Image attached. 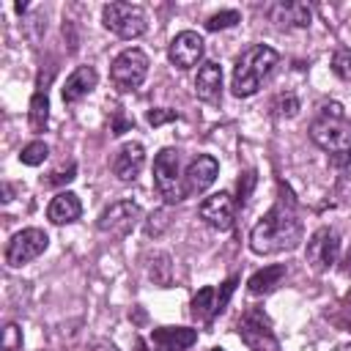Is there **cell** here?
<instances>
[{"label":"cell","mask_w":351,"mask_h":351,"mask_svg":"<svg viewBox=\"0 0 351 351\" xmlns=\"http://www.w3.org/2000/svg\"><path fill=\"white\" fill-rule=\"evenodd\" d=\"M302 241V219L293 211V200L280 197L250 230V247L258 255H274L293 250Z\"/></svg>","instance_id":"cell-1"},{"label":"cell","mask_w":351,"mask_h":351,"mask_svg":"<svg viewBox=\"0 0 351 351\" xmlns=\"http://www.w3.org/2000/svg\"><path fill=\"white\" fill-rule=\"evenodd\" d=\"M148 55L137 47L123 49L121 55H115L112 66H110V80L121 93H129L134 88H140L148 77Z\"/></svg>","instance_id":"cell-6"},{"label":"cell","mask_w":351,"mask_h":351,"mask_svg":"<svg viewBox=\"0 0 351 351\" xmlns=\"http://www.w3.org/2000/svg\"><path fill=\"white\" fill-rule=\"evenodd\" d=\"M192 315L203 324H208L214 315H219V304H217V288L206 285L192 296Z\"/></svg>","instance_id":"cell-21"},{"label":"cell","mask_w":351,"mask_h":351,"mask_svg":"<svg viewBox=\"0 0 351 351\" xmlns=\"http://www.w3.org/2000/svg\"><path fill=\"white\" fill-rule=\"evenodd\" d=\"M11 200H14V186L3 184V203H11Z\"/></svg>","instance_id":"cell-35"},{"label":"cell","mask_w":351,"mask_h":351,"mask_svg":"<svg viewBox=\"0 0 351 351\" xmlns=\"http://www.w3.org/2000/svg\"><path fill=\"white\" fill-rule=\"evenodd\" d=\"M85 351H118V348H115L110 340H101V337H99V340H90V343L85 346Z\"/></svg>","instance_id":"cell-34"},{"label":"cell","mask_w":351,"mask_h":351,"mask_svg":"<svg viewBox=\"0 0 351 351\" xmlns=\"http://www.w3.org/2000/svg\"><path fill=\"white\" fill-rule=\"evenodd\" d=\"M49 239L41 228H22L19 233H14L5 244V263L8 266H25L30 261H36L44 250H47Z\"/></svg>","instance_id":"cell-8"},{"label":"cell","mask_w":351,"mask_h":351,"mask_svg":"<svg viewBox=\"0 0 351 351\" xmlns=\"http://www.w3.org/2000/svg\"><path fill=\"white\" fill-rule=\"evenodd\" d=\"M332 69L340 80L351 82V49H340L335 58H332Z\"/></svg>","instance_id":"cell-27"},{"label":"cell","mask_w":351,"mask_h":351,"mask_svg":"<svg viewBox=\"0 0 351 351\" xmlns=\"http://www.w3.org/2000/svg\"><path fill=\"white\" fill-rule=\"evenodd\" d=\"M74 173H77V165H74V162H69V167H66V170H55V173H49V178H44V184H47V186L69 184V181H74Z\"/></svg>","instance_id":"cell-29"},{"label":"cell","mask_w":351,"mask_h":351,"mask_svg":"<svg viewBox=\"0 0 351 351\" xmlns=\"http://www.w3.org/2000/svg\"><path fill=\"white\" fill-rule=\"evenodd\" d=\"M14 8H16V14H25V11H27V3H16Z\"/></svg>","instance_id":"cell-36"},{"label":"cell","mask_w":351,"mask_h":351,"mask_svg":"<svg viewBox=\"0 0 351 351\" xmlns=\"http://www.w3.org/2000/svg\"><path fill=\"white\" fill-rule=\"evenodd\" d=\"M269 19L277 22L280 27H310L313 22V11L307 3L299 0H285V3H274L266 8Z\"/></svg>","instance_id":"cell-17"},{"label":"cell","mask_w":351,"mask_h":351,"mask_svg":"<svg viewBox=\"0 0 351 351\" xmlns=\"http://www.w3.org/2000/svg\"><path fill=\"white\" fill-rule=\"evenodd\" d=\"M203 49H206V44H203V36H200V33H195V30H181V33L170 41L167 58H170V63H173L176 69L186 71V69H192V66H197V63L203 60Z\"/></svg>","instance_id":"cell-11"},{"label":"cell","mask_w":351,"mask_h":351,"mask_svg":"<svg viewBox=\"0 0 351 351\" xmlns=\"http://www.w3.org/2000/svg\"><path fill=\"white\" fill-rule=\"evenodd\" d=\"M197 217L214 228V230H230L233 228V217H236V206H233V197L228 192H217V195H208L200 208H197Z\"/></svg>","instance_id":"cell-12"},{"label":"cell","mask_w":351,"mask_h":351,"mask_svg":"<svg viewBox=\"0 0 351 351\" xmlns=\"http://www.w3.org/2000/svg\"><path fill=\"white\" fill-rule=\"evenodd\" d=\"M27 118H30V126L33 132H41L49 121V99H47V88H38L30 99V110H27Z\"/></svg>","instance_id":"cell-22"},{"label":"cell","mask_w":351,"mask_h":351,"mask_svg":"<svg viewBox=\"0 0 351 351\" xmlns=\"http://www.w3.org/2000/svg\"><path fill=\"white\" fill-rule=\"evenodd\" d=\"M310 137L318 148L348 156L351 154V118L346 115L340 101H326L318 107L313 123H310Z\"/></svg>","instance_id":"cell-2"},{"label":"cell","mask_w":351,"mask_h":351,"mask_svg":"<svg viewBox=\"0 0 351 351\" xmlns=\"http://www.w3.org/2000/svg\"><path fill=\"white\" fill-rule=\"evenodd\" d=\"M167 222H170V219H167V211H165V208H162V211H154V214L148 217L145 233H148V236H159V233L167 228Z\"/></svg>","instance_id":"cell-30"},{"label":"cell","mask_w":351,"mask_h":351,"mask_svg":"<svg viewBox=\"0 0 351 351\" xmlns=\"http://www.w3.org/2000/svg\"><path fill=\"white\" fill-rule=\"evenodd\" d=\"M239 337L250 351H280V340L271 329V321L261 307H250L239 318Z\"/></svg>","instance_id":"cell-7"},{"label":"cell","mask_w":351,"mask_h":351,"mask_svg":"<svg viewBox=\"0 0 351 351\" xmlns=\"http://www.w3.org/2000/svg\"><path fill=\"white\" fill-rule=\"evenodd\" d=\"M145 165V148L140 143H123L112 156V173L121 181H134Z\"/></svg>","instance_id":"cell-16"},{"label":"cell","mask_w":351,"mask_h":351,"mask_svg":"<svg viewBox=\"0 0 351 351\" xmlns=\"http://www.w3.org/2000/svg\"><path fill=\"white\" fill-rule=\"evenodd\" d=\"M96 82H99V74H96L93 66H77V69L66 77L60 96H63L66 104H74V101H80L82 96H88V93L96 88Z\"/></svg>","instance_id":"cell-18"},{"label":"cell","mask_w":351,"mask_h":351,"mask_svg":"<svg viewBox=\"0 0 351 351\" xmlns=\"http://www.w3.org/2000/svg\"><path fill=\"white\" fill-rule=\"evenodd\" d=\"M282 277H285V266H282V263L263 266V269H258V271L247 280V291H250L252 296H266V293H271V291L282 282Z\"/></svg>","instance_id":"cell-20"},{"label":"cell","mask_w":351,"mask_h":351,"mask_svg":"<svg viewBox=\"0 0 351 351\" xmlns=\"http://www.w3.org/2000/svg\"><path fill=\"white\" fill-rule=\"evenodd\" d=\"M80 214H82V203L74 192H58L47 206V219L55 225L74 222V219H80Z\"/></svg>","instance_id":"cell-19"},{"label":"cell","mask_w":351,"mask_h":351,"mask_svg":"<svg viewBox=\"0 0 351 351\" xmlns=\"http://www.w3.org/2000/svg\"><path fill=\"white\" fill-rule=\"evenodd\" d=\"M143 217V208L134 203V200H118L112 206H107L99 219H96V228L101 233H110V236H126L134 230V225L140 222Z\"/></svg>","instance_id":"cell-9"},{"label":"cell","mask_w":351,"mask_h":351,"mask_svg":"<svg viewBox=\"0 0 351 351\" xmlns=\"http://www.w3.org/2000/svg\"><path fill=\"white\" fill-rule=\"evenodd\" d=\"M211 351H225V348H211Z\"/></svg>","instance_id":"cell-37"},{"label":"cell","mask_w":351,"mask_h":351,"mask_svg":"<svg viewBox=\"0 0 351 351\" xmlns=\"http://www.w3.org/2000/svg\"><path fill=\"white\" fill-rule=\"evenodd\" d=\"M151 348L154 351H186L197 343V329L189 326H156L151 329Z\"/></svg>","instance_id":"cell-14"},{"label":"cell","mask_w":351,"mask_h":351,"mask_svg":"<svg viewBox=\"0 0 351 351\" xmlns=\"http://www.w3.org/2000/svg\"><path fill=\"white\" fill-rule=\"evenodd\" d=\"M252 186H255V170L241 173V178H239V206H244V203H247V197H250Z\"/></svg>","instance_id":"cell-31"},{"label":"cell","mask_w":351,"mask_h":351,"mask_svg":"<svg viewBox=\"0 0 351 351\" xmlns=\"http://www.w3.org/2000/svg\"><path fill=\"white\" fill-rule=\"evenodd\" d=\"M335 192L340 200H351V156L346 159V165L337 170V181H335Z\"/></svg>","instance_id":"cell-26"},{"label":"cell","mask_w":351,"mask_h":351,"mask_svg":"<svg viewBox=\"0 0 351 351\" xmlns=\"http://www.w3.org/2000/svg\"><path fill=\"white\" fill-rule=\"evenodd\" d=\"M236 22H241V14L228 8V11H219V14H211L206 19V30H225V27H233Z\"/></svg>","instance_id":"cell-25"},{"label":"cell","mask_w":351,"mask_h":351,"mask_svg":"<svg viewBox=\"0 0 351 351\" xmlns=\"http://www.w3.org/2000/svg\"><path fill=\"white\" fill-rule=\"evenodd\" d=\"M280 63L277 49L266 47V44H252L250 49H244L233 66V93L239 99H247L252 93H258V88L263 85V80L274 71V66Z\"/></svg>","instance_id":"cell-3"},{"label":"cell","mask_w":351,"mask_h":351,"mask_svg":"<svg viewBox=\"0 0 351 351\" xmlns=\"http://www.w3.org/2000/svg\"><path fill=\"white\" fill-rule=\"evenodd\" d=\"M173 118H178L173 110H165V107H159V110H151L148 112V123L151 126H159V123H165V121H173Z\"/></svg>","instance_id":"cell-33"},{"label":"cell","mask_w":351,"mask_h":351,"mask_svg":"<svg viewBox=\"0 0 351 351\" xmlns=\"http://www.w3.org/2000/svg\"><path fill=\"white\" fill-rule=\"evenodd\" d=\"M148 277L159 285V288H167L173 282V263H170V255L167 252H156L151 266H148Z\"/></svg>","instance_id":"cell-23"},{"label":"cell","mask_w":351,"mask_h":351,"mask_svg":"<svg viewBox=\"0 0 351 351\" xmlns=\"http://www.w3.org/2000/svg\"><path fill=\"white\" fill-rule=\"evenodd\" d=\"M274 107H280L277 110V115H296V110H299V101L293 99V96H277V101H274Z\"/></svg>","instance_id":"cell-32"},{"label":"cell","mask_w":351,"mask_h":351,"mask_svg":"<svg viewBox=\"0 0 351 351\" xmlns=\"http://www.w3.org/2000/svg\"><path fill=\"white\" fill-rule=\"evenodd\" d=\"M101 19L104 27L121 38H137L148 30V16L143 5L134 3H123V0H112L101 8Z\"/></svg>","instance_id":"cell-5"},{"label":"cell","mask_w":351,"mask_h":351,"mask_svg":"<svg viewBox=\"0 0 351 351\" xmlns=\"http://www.w3.org/2000/svg\"><path fill=\"white\" fill-rule=\"evenodd\" d=\"M47 156H49V148H47V143H41V140H33V143H27V145L22 148V154H19V162H22V165H27V167H36V165H41Z\"/></svg>","instance_id":"cell-24"},{"label":"cell","mask_w":351,"mask_h":351,"mask_svg":"<svg viewBox=\"0 0 351 351\" xmlns=\"http://www.w3.org/2000/svg\"><path fill=\"white\" fill-rule=\"evenodd\" d=\"M195 96L206 104H217L222 96V66L217 60H203L195 77Z\"/></svg>","instance_id":"cell-15"},{"label":"cell","mask_w":351,"mask_h":351,"mask_svg":"<svg viewBox=\"0 0 351 351\" xmlns=\"http://www.w3.org/2000/svg\"><path fill=\"white\" fill-rule=\"evenodd\" d=\"M154 186L165 197V203H178L186 197L184 176H181V154L176 148H162L154 156Z\"/></svg>","instance_id":"cell-4"},{"label":"cell","mask_w":351,"mask_h":351,"mask_svg":"<svg viewBox=\"0 0 351 351\" xmlns=\"http://www.w3.org/2000/svg\"><path fill=\"white\" fill-rule=\"evenodd\" d=\"M340 255V236L335 228H318L307 241V263L315 271H326L337 263Z\"/></svg>","instance_id":"cell-10"},{"label":"cell","mask_w":351,"mask_h":351,"mask_svg":"<svg viewBox=\"0 0 351 351\" xmlns=\"http://www.w3.org/2000/svg\"><path fill=\"white\" fill-rule=\"evenodd\" d=\"M217 176H219V162L214 156H208V154L195 156L186 165V170H184V189H186V195L206 192L217 181Z\"/></svg>","instance_id":"cell-13"},{"label":"cell","mask_w":351,"mask_h":351,"mask_svg":"<svg viewBox=\"0 0 351 351\" xmlns=\"http://www.w3.org/2000/svg\"><path fill=\"white\" fill-rule=\"evenodd\" d=\"M3 351H22V329L16 324H5V329H3Z\"/></svg>","instance_id":"cell-28"}]
</instances>
